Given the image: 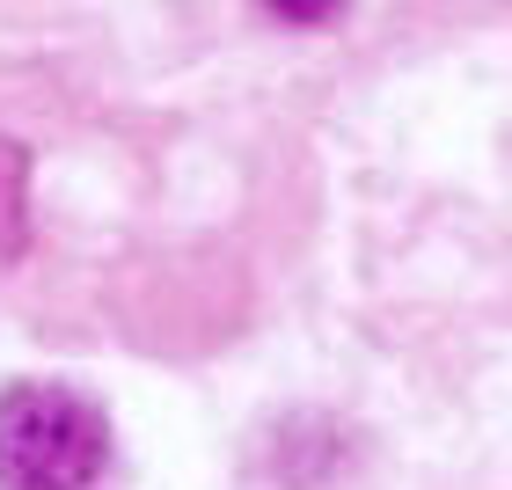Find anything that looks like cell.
I'll list each match as a JSON object with an SVG mask.
<instances>
[{"label":"cell","mask_w":512,"mask_h":490,"mask_svg":"<svg viewBox=\"0 0 512 490\" xmlns=\"http://www.w3.org/2000/svg\"><path fill=\"white\" fill-rule=\"evenodd\" d=\"M110 469V417L66 381L0 388V483L8 490H88Z\"/></svg>","instance_id":"1"},{"label":"cell","mask_w":512,"mask_h":490,"mask_svg":"<svg viewBox=\"0 0 512 490\" xmlns=\"http://www.w3.org/2000/svg\"><path fill=\"white\" fill-rule=\"evenodd\" d=\"M30 242V161L15 139H0V271L22 256Z\"/></svg>","instance_id":"2"}]
</instances>
